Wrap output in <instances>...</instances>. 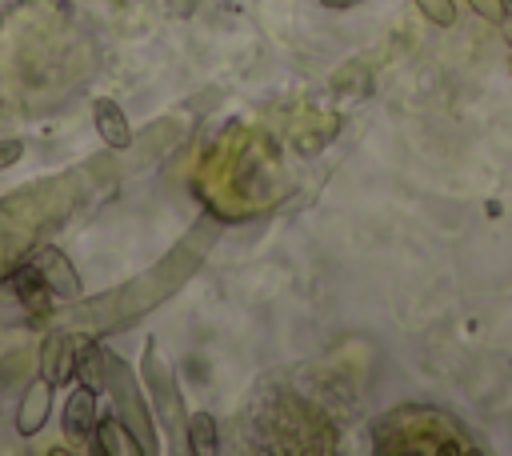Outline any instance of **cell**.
Listing matches in <instances>:
<instances>
[{
    "label": "cell",
    "mask_w": 512,
    "mask_h": 456,
    "mask_svg": "<svg viewBox=\"0 0 512 456\" xmlns=\"http://www.w3.org/2000/svg\"><path fill=\"white\" fill-rule=\"evenodd\" d=\"M108 392H112V400H116V416L132 428V436L140 440V448H144V452H156L152 416H148V408H144V400H140V388H136L128 364H124L120 356H108Z\"/></svg>",
    "instance_id": "cell-1"
},
{
    "label": "cell",
    "mask_w": 512,
    "mask_h": 456,
    "mask_svg": "<svg viewBox=\"0 0 512 456\" xmlns=\"http://www.w3.org/2000/svg\"><path fill=\"white\" fill-rule=\"evenodd\" d=\"M144 380H148V388H152V400H156L160 420H164L168 428H176V424H180V392H176L172 372H168L164 356L156 352V344L144 348Z\"/></svg>",
    "instance_id": "cell-2"
},
{
    "label": "cell",
    "mask_w": 512,
    "mask_h": 456,
    "mask_svg": "<svg viewBox=\"0 0 512 456\" xmlns=\"http://www.w3.org/2000/svg\"><path fill=\"white\" fill-rule=\"evenodd\" d=\"M96 392L88 388V384H80V388H72V396H68V404H64V436H72V440H88V436H96Z\"/></svg>",
    "instance_id": "cell-3"
},
{
    "label": "cell",
    "mask_w": 512,
    "mask_h": 456,
    "mask_svg": "<svg viewBox=\"0 0 512 456\" xmlns=\"http://www.w3.org/2000/svg\"><path fill=\"white\" fill-rule=\"evenodd\" d=\"M92 120H96V132H100V140H104L108 148H116V152L132 148V128H128V116H124V108H120L116 100L100 96V100L92 104Z\"/></svg>",
    "instance_id": "cell-4"
},
{
    "label": "cell",
    "mask_w": 512,
    "mask_h": 456,
    "mask_svg": "<svg viewBox=\"0 0 512 456\" xmlns=\"http://www.w3.org/2000/svg\"><path fill=\"white\" fill-rule=\"evenodd\" d=\"M48 408H52V380H36L28 392H24V404L16 412V432L20 436H36L44 424H48Z\"/></svg>",
    "instance_id": "cell-5"
},
{
    "label": "cell",
    "mask_w": 512,
    "mask_h": 456,
    "mask_svg": "<svg viewBox=\"0 0 512 456\" xmlns=\"http://www.w3.org/2000/svg\"><path fill=\"white\" fill-rule=\"evenodd\" d=\"M92 448H96V452H104V456L144 452V448H140V440L132 436V428H128L120 416H112V420H100V424H96V440H92Z\"/></svg>",
    "instance_id": "cell-6"
},
{
    "label": "cell",
    "mask_w": 512,
    "mask_h": 456,
    "mask_svg": "<svg viewBox=\"0 0 512 456\" xmlns=\"http://www.w3.org/2000/svg\"><path fill=\"white\" fill-rule=\"evenodd\" d=\"M40 264H44V284H48V292H56V296H76V292H80V280H76L72 264H68L56 248H48V252L40 256Z\"/></svg>",
    "instance_id": "cell-7"
},
{
    "label": "cell",
    "mask_w": 512,
    "mask_h": 456,
    "mask_svg": "<svg viewBox=\"0 0 512 456\" xmlns=\"http://www.w3.org/2000/svg\"><path fill=\"white\" fill-rule=\"evenodd\" d=\"M44 376L56 384V380H68L76 376V348L68 336H52L48 348H44Z\"/></svg>",
    "instance_id": "cell-8"
},
{
    "label": "cell",
    "mask_w": 512,
    "mask_h": 456,
    "mask_svg": "<svg viewBox=\"0 0 512 456\" xmlns=\"http://www.w3.org/2000/svg\"><path fill=\"white\" fill-rule=\"evenodd\" d=\"M188 448L200 452V456L216 452V420L208 412H192L188 416Z\"/></svg>",
    "instance_id": "cell-9"
},
{
    "label": "cell",
    "mask_w": 512,
    "mask_h": 456,
    "mask_svg": "<svg viewBox=\"0 0 512 456\" xmlns=\"http://www.w3.org/2000/svg\"><path fill=\"white\" fill-rule=\"evenodd\" d=\"M16 292H20V300L28 308H40V292H48V284H44V276L36 268H20L16 272Z\"/></svg>",
    "instance_id": "cell-10"
},
{
    "label": "cell",
    "mask_w": 512,
    "mask_h": 456,
    "mask_svg": "<svg viewBox=\"0 0 512 456\" xmlns=\"http://www.w3.org/2000/svg\"><path fill=\"white\" fill-rule=\"evenodd\" d=\"M416 8H420L432 24H440V28H452V24H456V4H452V0H416Z\"/></svg>",
    "instance_id": "cell-11"
},
{
    "label": "cell",
    "mask_w": 512,
    "mask_h": 456,
    "mask_svg": "<svg viewBox=\"0 0 512 456\" xmlns=\"http://www.w3.org/2000/svg\"><path fill=\"white\" fill-rule=\"evenodd\" d=\"M468 4H472L484 20H496V24L504 20V4H500V0H468Z\"/></svg>",
    "instance_id": "cell-12"
},
{
    "label": "cell",
    "mask_w": 512,
    "mask_h": 456,
    "mask_svg": "<svg viewBox=\"0 0 512 456\" xmlns=\"http://www.w3.org/2000/svg\"><path fill=\"white\" fill-rule=\"evenodd\" d=\"M24 156V144L20 140H0V172L8 168V164H16Z\"/></svg>",
    "instance_id": "cell-13"
},
{
    "label": "cell",
    "mask_w": 512,
    "mask_h": 456,
    "mask_svg": "<svg viewBox=\"0 0 512 456\" xmlns=\"http://www.w3.org/2000/svg\"><path fill=\"white\" fill-rule=\"evenodd\" d=\"M500 36H504V40H508V48H512V16H504V20H500Z\"/></svg>",
    "instance_id": "cell-14"
},
{
    "label": "cell",
    "mask_w": 512,
    "mask_h": 456,
    "mask_svg": "<svg viewBox=\"0 0 512 456\" xmlns=\"http://www.w3.org/2000/svg\"><path fill=\"white\" fill-rule=\"evenodd\" d=\"M324 8H352V4H364V0H320Z\"/></svg>",
    "instance_id": "cell-15"
},
{
    "label": "cell",
    "mask_w": 512,
    "mask_h": 456,
    "mask_svg": "<svg viewBox=\"0 0 512 456\" xmlns=\"http://www.w3.org/2000/svg\"><path fill=\"white\" fill-rule=\"evenodd\" d=\"M504 4V16H512V0H500Z\"/></svg>",
    "instance_id": "cell-16"
}]
</instances>
